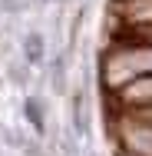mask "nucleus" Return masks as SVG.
Here are the masks:
<instances>
[{
  "label": "nucleus",
  "instance_id": "nucleus-1",
  "mask_svg": "<svg viewBox=\"0 0 152 156\" xmlns=\"http://www.w3.org/2000/svg\"><path fill=\"white\" fill-rule=\"evenodd\" d=\"M116 96V106L119 110H129V113H142V110H152V73L149 76H139L132 83H126Z\"/></svg>",
  "mask_w": 152,
  "mask_h": 156
},
{
  "label": "nucleus",
  "instance_id": "nucleus-2",
  "mask_svg": "<svg viewBox=\"0 0 152 156\" xmlns=\"http://www.w3.org/2000/svg\"><path fill=\"white\" fill-rule=\"evenodd\" d=\"M69 133L76 140H90V96L83 87L69 96Z\"/></svg>",
  "mask_w": 152,
  "mask_h": 156
},
{
  "label": "nucleus",
  "instance_id": "nucleus-3",
  "mask_svg": "<svg viewBox=\"0 0 152 156\" xmlns=\"http://www.w3.org/2000/svg\"><path fill=\"white\" fill-rule=\"evenodd\" d=\"M20 60L27 63V66H43V63L50 60V47H46V37L40 30H27L20 37Z\"/></svg>",
  "mask_w": 152,
  "mask_h": 156
},
{
  "label": "nucleus",
  "instance_id": "nucleus-4",
  "mask_svg": "<svg viewBox=\"0 0 152 156\" xmlns=\"http://www.w3.org/2000/svg\"><path fill=\"white\" fill-rule=\"evenodd\" d=\"M23 120L30 123V129L36 136H46V103H43V96H36V93L23 96Z\"/></svg>",
  "mask_w": 152,
  "mask_h": 156
},
{
  "label": "nucleus",
  "instance_id": "nucleus-5",
  "mask_svg": "<svg viewBox=\"0 0 152 156\" xmlns=\"http://www.w3.org/2000/svg\"><path fill=\"white\" fill-rule=\"evenodd\" d=\"M66 76H69V53H56L50 60V90L56 96L66 93Z\"/></svg>",
  "mask_w": 152,
  "mask_h": 156
},
{
  "label": "nucleus",
  "instance_id": "nucleus-6",
  "mask_svg": "<svg viewBox=\"0 0 152 156\" xmlns=\"http://www.w3.org/2000/svg\"><path fill=\"white\" fill-rule=\"evenodd\" d=\"M7 76H10L13 87H30V66L23 60H10L7 63Z\"/></svg>",
  "mask_w": 152,
  "mask_h": 156
},
{
  "label": "nucleus",
  "instance_id": "nucleus-7",
  "mask_svg": "<svg viewBox=\"0 0 152 156\" xmlns=\"http://www.w3.org/2000/svg\"><path fill=\"white\" fill-rule=\"evenodd\" d=\"M33 0H0V10L3 13H10V17H17V13H23V10H30Z\"/></svg>",
  "mask_w": 152,
  "mask_h": 156
},
{
  "label": "nucleus",
  "instance_id": "nucleus-8",
  "mask_svg": "<svg viewBox=\"0 0 152 156\" xmlns=\"http://www.w3.org/2000/svg\"><path fill=\"white\" fill-rule=\"evenodd\" d=\"M40 3H53V0H40Z\"/></svg>",
  "mask_w": 152,
  "mask_h": 156
}]
</instances>
